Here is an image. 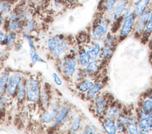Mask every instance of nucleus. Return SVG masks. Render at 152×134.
<instances>
[{
	"label": "nucleus",
	"mask_w": 152,
	"mask_h": 134,
	"mask_svg": "<svg viewBox=\"0 0 152 134\" xmlns=\"http://www.w3.org/2000/svg\"><path fill=\"white\" fill-rule=\"evenodd\" d=\"M10 4L5 1H0V15H5L9 12L10 10Z\"/></svg>",
	"instance_id": "nucleus-28"
},
{
	"label": "nucleus",
	"mask_w": 152,
	"mask_h": 134,
	"mask_svg": "<svg viewBox=\"0 0 152 134\" xmlns=\"http://www.w3.org/2000/svg\"><path fill=\"white\" fill-rule=\"evenodd\" d=\"M34 28H35V24L34 21L31 19L27 20L26 24V30L28 32H31L34 30Z\"/></svg>",
	"instance_id": "nucleus-32"
},
{
	"label": "nucleus",
	"mask_w": 152,
	"mask_h": 134,
	"mask_svg": "<svg viewBox=\"0 0 152 134\" xmlns=\"http://www.w3.org/2000/svg\"><path fill=\"white\" fill-rule=\"evenodd\" d=\"M26 93L28 99L31 102H36L39 97V83L36 79H30L26 84Z\"/></svg>",
	"instance_id": "nucleus-8"
},
{
	"label": "nucleus",
	"mask_w": 152,
	"mask_h": 134,
	"mask_svg": "<svg viewBox=\"0 0 152 134\" xmlns=\"http://www.w3.org/2000/svg\"><path fill=\"white\" fill-rule=\"evenodd\" d=\"M90 60L91 59L87 54L86 51H83L79 55L80 63L81 66L83 67L86 66L90 63Z\"/></svg>",
	"instance_id": "nucleus-27"
},
{
	"label": "nucleus",
	"mask_w": 152,
	"mask_h": 134,
	"mask_svg": "<svg viewBox=\"0 0 152 134\" xmlns=\"http://www.w3.org/2000/svg\"><path fill=\"white\" fill-rule=\"evenodd\" d=\"M103 87V84L102 83H97L94 84L88 91L87 96L88 99L93 98L102 89Z\"/></svg>",
	"instance_id": "nucleus-20"
},
{
	"label": "nucleus",
	"mask_w": 152,
	"mask_h": 134,
	"mask_svg": "<svg viewBox=\"0 0 152 134\" xmlns=\"http://www.w3.org/2000/svg\"><path fill=\"white\" fill-rule=\"evenodd\" d=\"M145 114H149L152 112V99L150 98H147L145 99L142 104V108L141 110Z\"/></svg>",
	"instance_id": "nucleus-24"
},
{
	"label": "nucleus",
	"mask_w": 152,
	"mask_h": 134,
	"mask_svg": "<svg viewBox=\"0 0 152 134\" xmlns=\"http://www.w3.org/2000/svg\"><path fill=\"white\" fill-rule=\"evenodd\" d=\"M148 44L149 47L151 49H152V32H151V35L149 37V38H148Z\"/></svg>",
	"instance_id": "nucleus-38"
},
{
	"label": "nucleus",
	"mask_w": 152,
	"mask_h": 134,
	"mask_svg": "<svg viewBox=\"0 0 152 134\" xmlns=\"http://www.w3.org/2000/svg\"><path fill=\"white\" fill-rule=\"evenodd\" d=\"M96 111L97 114L102 115L106 113L107 109V103L103 96H99L96 99Z\"/></svg>",
	"instance_id": "nucleus-13"
},
{
	"label": "nucleus",
	"mask_w": 152,
	"mask_h": 134,
	"mask_svg": "<svg viewBox=\"0 0 152 134\" xmlns=\"http://www.w3.org/2000/svg\"><path fill=\"white\" fill-rule=\"evenodd\" d=\"M137 121L140 133H147L152 130V112L145 114L141 110L138 113Z\"/></svg>",
	"instance_id": "nucleus-7"
},
{
	"label": "nucleus",
	"mask_w": 152,
	"mask_h": 134,
	"mask_svg": "<svg viewBox=\"0 0 152 134\" xmlns=\"http://www.w3.org/2000/svg\"><path fill=\"white\" fill-rule=\"evenodd\" d=\"M22 27V24L21 21H10L8 25V30L11 32H17Z\"/></svg>",
	"instance_id": "nucleus-25"
},
{
	"label": "nucleus",
	"mask_w": 152,
	"mask_h": 134,
	"mask_svg": "<svg viewBox=\"0 0 152 134\" xmlns=\"http://www.w3.org/2000/svg\"><path fill=\"white\" fill-rule=\"evenodd\" d=\"M68 109L65 106H63L61 108L59 114L56 116V119L55 122L54 126H58L64 120V119H65V117H66L68 113Z\"/></svg>",
	"instance_id": "nucleus-22"
},
{
	"label": "nucleus",
	"mask_w": 152,
	"mask_h": 134,
	"mask_svg": "<svg viewBox=\"0 0 152 134\" xmlns=\"http://www.w3.org/2000/svg\"><path fill=\"white\" fill-rule=\"evenodd\" d=\"M151 11V7L149 6L148 8L144 11L142 15L138 18L137 19L135 25L134 27L133 34L134 36L137 38H141L148 20L150 18V14Z\"/></svg>",
	"instance_id": "nucleus-6"
},
{
	"label": "nucleus",
	"mask_w": 152,
	"mask_h": 134,
	"mask_svg": "<svg viewBox=\"0 0 152 134\" xmlns=\"http://www.w3.org/2000/svg\"><path fill=\"white\" fill-rule=\"evenodd\" d=\"M101 49L102 48L100 44L98 42H96L89 47V48L87 50L86 53L91 60H95L99 55Z\"/></svg>",
	"instance_id": "nucleus-15"
},
{
	"label": "nucleus",
	"mask_w": 152,
	"mask_h": 134,
	"mask_svg": "<svg viewBox=\"0 0 152 134\" xmlns=\"http://www.w3.org/2000/svg\"><path fill=\"white\" fill-rule=\"evenodd\" d=\"M118 42H119L118 36L112 32H109L103 40V45L99 54L100 58L102 59L110 58L115 52Z\"/></svg>",
	"instance_id": "nucleus-3"
},
{
	"label": "nucleus",
	"mask_w": 152,
	"mask_h": 134,
	"mask_svg": "<svg viewBox=\"0 0 152 134\" xmlns=\"http://www.w3.org/2000/svg\"><path fill=\"white\" fill-rule=\"evenodd\" d=\"M96 128L94 126H89L83 132V133H96Z\"/></svg>",
	"instance_id": "nucleus-35"
},
{
	"label": "nucleus",
	"mask_w": 152,
	"mask_h": 134,
	"mask_svg": "<svg viewBox=\"0 0 152 134\" xmlns=\"http://www.w3.org/2000/svg\"><path fill=\"white\" fill-rule=\"evenodd\" d=\"M103 128L104 131L109 134H115L117 133V128L115 120L106 119L103 123Z\"/></svg>",
	"instance_id": "nucleus-16"
},
{
	"label": "nucleus",
	"mask_w": 152,
	"mask_h": 134,
	"mask_svg": "<svg viewBox=\"0 0 152 134\" xmlns=\"http://www.w3.org/2000/svg\"><path fill=\"white\" fill-rule=\"evenodd\" d=\"M151 1V0H137L135 2L132 7L133 12L137 19L140 18L148 7H149Z\"/></svg>",
	"instance_id": "nucleus-10"
},
{
	"label": "nucleus",
	"mask_w": 152,
	"mask_h": 134,
	"mask_svg": "<svg viewBox=\"0 0 152 134\" xmlns=\"http://www.w3.org/2000/svg\"><path fill=\"white\" fill-rule=\"evenodd\" d=\"M15 40V32H11L10 34H8L7 39L6 41V45H10L12 43H14V41Z\"/></svg>",
	"instance_id": "nucleus-33"
},
{
	"label": "nucleus",
	"mask_w": 152,
	"mask_h": 134,
	"mask_svg": "<svg viewBox=\"0 0 152 134\" xmlns=\"http://www.w3.org/2000/svg\"><path fill=\"white\" fill-rule=\"evenodd\" d=\"M25 96V87L23 84V83L21 82L19 84V86L18 87V93H17V98L19 100H23Z\"/></svg>",
	"instance_id": "nucleus-30"
},
{
	"label": "nucleus",
	"mask_w": 152,
	"mask_h": 134,
	"mask_svg": "<svg viewBox=\"0 0 152 134\" xmlns=\"http://www.w3.org/2000/svg\"><path fill=\"white\" fill-rule=\"evenodd\" d=\"M136 21L137 18L133 12V7L131 5H128L120 22L118 35L119 42L123 41L133 34Z\"/></svg>",
	"instance_id": "nucleus-1"
},
{
	"label": "nucleus",
	"mask_w": 152,
	"mask_h": 134,
	"mask_svg": "<svg viewBox=\"0 0 152 134\" xmlns=\"http://www.w3.org/2000/svg\"><path fill=\"white\" fill-rule=\"evenodd\" d=\"M150 61H151V64H152V54H151V55H150Z\"/></svg>",
	"instance_id": "nucleus-41"
},
{
	"label": "nucleus",
	"mask_w": 152,
	"mask_h": 134,
	"mask_svg": "<svg viewBox=\"0 0 152 134\" xmlns=\"http://www.w3.org/2000/svg\"><path fill=\"white\" fill-rule=\"evenodd\" d=\"M80 123H81V120L79 117H77L73 121L71 126V130L73 132L77 131L80 126Z\"/></svg>",
	"instance_id": "nucleus-31"
},
{
	"label": "nucleus",
	"mask_w": 152,
	"mask_h": 134,
	"mask_svg": "<svg viewBox=\"0 0 152 134\" xmlns=\"http://www.w3.org/2000/svg\"><path fill=\"white\" fill-rule=\"evenodd\" d=\"M7 37H8L7 33L5 31L2 30H0V43L6 41L7 39Z\"/></svg>",
	"instance_id": "nucleus-34"
},
{
	"label": "nucleus",
	"mask_w": 152,
	"mask_h": 134,
	"mask_svg": "<svg viewBox=\"0 0 152 134\" xmlns=\"http://www.w3.org/2000/svg\"><path fill=\"white\" fill-rule=\"evenodd\" d=\"M67 42L57 36H53L48 40V47L52 54L55 57L61 55L67 48Z\"/></svg>",
	"instance_id": "nucleus-5"
},
{
	"label": "nucleus",
	"mask_w": 152,
	"mask_h": 134,
	"mask_svg": "<svg viewBox=\"0 0 152 134\" xmlns=\"http://www.w3.org/2000/svg\"><path fill=\"white\" fill-rule=\"evenodd\" d=\"M24 36L26 37V38L28 42V44H29V46H30V48H35L34 47V41L33 40H32V38L28 36L27 34H24Z\"/></svg>",
	"instance_id": "nucleus-37"
},
{
	"label": "nucleus",
	"mask_w": 152,
	"mask_h": 134,
	"mask_svg": "<svg viewBox=\"0 0 152 134\" xmlns=\"http://www.w3.org/2000/svg\"><path fill=\"white\" fill-rule=\"evenodd\" d=\"M94 83L90 80H86L81 83L78 86V89L81 91H88L93 86Z\"/></svg>",
	"instance_id": "nucleus-26"
},
{
	"label": "nucleus",
	"mask_w": 152,
	"mask_h": 134,
	"mask_svg": "<svg viewBox=\"0 0 152 134\" xmlns=\"http://www.w3.org/2000/svg\"><path fill=\"white\" fill-rule=\"evenodd\" d=\"M126 130L131 134L140 133V130L138 126V121L135 116L133 115L128 116V122L126 125Z\"/></svg>",
	"instance_id": "nucleus-12"
},
{
	"label": "nucleus",
	"mask_w": 152,
	"mask_h": 134,
	"mask_svg": "<svg viewBox=\"0 0 152 134\" xmlns=\"http://www.w3.org/2000/svg\"><path fill=\"white\" fill-rule=\"evenodd\" d=\"M66 1L68 2H75L78 1V0H66Z\"/></svg>",
	"instance_id": "nucleus-40"
},
{
	"label": "nucleus",
	"mask_w": 152,
	"mask_h": 134,
	"mask_svg": "<svg viewBox=\"0 0 152 134\" xmlns=\"http://www.w3.org/2000/svg\"><path fill=\"white\" fill-rule=\"evenodd\" d=\"M118 1V0H102L100 6L103 14L106 15L111 12Z\"/></svg>",
	"instance_id": "nucleus-14"
},
{
	"label": "nucleus",
	"mask_w": 152,
	"mask_h": 134,
	"mask_svg": "<svg viewBox=\"0 0 152 134\" xmlns=\"http://www.w3.org/2000/svg\"><path fill=\"white\" fill-rule=\"evenodd\" d=\"M8 73L7 72L4 73L0 77V95L4 93L8 80Z\"/></svg>",
	"instance_id": "nucleus-23"
},
{
	"label": "nucleus",
	"mask_w": 152,
	"mask_h": 134,
	"mask_svg": "<svg viewBox=\"0 0 152 134\" xmlns=\"http://www.w3.org/2000/svg\"><path fill=\"white\" fill-rule=\"evenodd\" d=\"M99 69V61L95 59L92 60L91 61H90V63L86 66V70L87 73L88 74H94L96 73Z\"/></svg>",
	"instance_id": "nucleus-21"
},
{
	"label": "nucleus",
	"mask_w": 152,
	"mask_h": 134,
	"mask_svg": "<svg viewBox=\"0 0 152 134\" xmlns=\"http://www.w3.org/2000/svg\"><path fill=\"white\" fill-rule=\"evenodd\" d=\"M120 114V108L116 106H113L107 108L106 112V118L115 120Z\"/></svg>",
	"instance_id": "nucleus-18"
},
{
	"label": "nucleus",
	"mask_w": 152,
	"mask_h": 134,
	"mask_svg": "<svg viewBox=\"0 0 152 134\" xmlns=\"http://www.w3.org/2000/svg\"><path fill=\"white\" fill-rule=\"evenodd\" d=\"M76 64V61L74 59H65L62 64V71L64 73L68 76H72L75 72Z\"/></svg>",
	"instance_id": "nucleus-11"
},
{
	"label": "nucleus",
	"mask_w": 152,
	"mask_h": 134,
	"mask_svg": "<svg viewBox=\"0 0 152 134\" xmlns=\"http://www.w3.org/2000/svg\"><path fill=\"white\" fill-rule=\"evenodd\" d=\"M111 23L104 14L98 17L93 23L91 36L96 41H103L109 33Z\"/></svg>",
	"instance_id": "nucleus-2"
},
{
	"label": "nucleus",
	"mask_w": 152,
	"mask_h": 134,
	"mask_svg": "<svg viewBox=\"0 0 152 134\" xmlns=\"http://www.w3.org/2000/svg\"><path fill=\"white\" fill-rule=\"evenodd\" d=\"M2 22H3V18H2V17L0 15V27H1V25H2Z\"/></svg>",
	"instance_id": "nucleus-39"
},
{
	"label": "nucleus",
	"mask_w": 152,
	"mask_h": 134,
	"mask_svg": "<svg viewBox=\"0 0 152 134\" xmlns=\"http://www.w3.org/2000/svg\"><path fill=\"white\" fill-rule=\"evenodd\" d=\"M30 57L31 59V61L33 63H36L37 61H41V62H43L45 63V61H43V60H42L37 54L35 48H30Z\"/></svg>",
	"instance_id": "nucleus-29"
},
{
	"label": "nucleus",
	"mask_w": 152,
	"mask_h": 134,
	"mask_svg": "<svg viewBox=\"0 0 152 134\" xmlns=\"http://www.w3.org/2000/svg\"><path fill=\"white\" fill-rule=\"evenodd\" d=\"M128 5V0H118L112 12L106 15L111 25L115 24L118 21L121 22Z\"/></svg>",
	"instance_id": "nucleus-4"
},
{
	"label": "nucleus",
	"mask_w": 152,
	"mask_h": 134,
	"mask_svg": "<svg viewBox=\"0 0 152 134\" xmlns=\"http://www.w3.org/2000/svg\"><path fill=\"white\" fill-rule=\"evenodd\" d=\"M52 77L53 79V80L55 81V83L57 84V85H61L62 84V81L61 80V79L59 78V77L58 76V74L55 73H53L52 74Z\"/></svg>",
	"instance_id": "nucleus-36"
},
{
	"label": "nucleus",
	"mask_w": 152,
	"mask_h": 134,
	"mask_svg": "<svg viewBox=\"0 0 152 134\" xmlns=\"http://www.w3.org/2000/svg\"><path fill=\"white\" fill-rule=\"evenodd\" d=\"M20 82L21 75L19 73H13L12 74H11L8 77L7 86L8 93L11 95L14 94Z\"/></svg>",
	"instance_id": "nucleus-9"
},
{
	"label": "nucleus",
	"mask_w": 152,
	"mask_h": 134,
	"mask_svg": "<svg viewBox=\"0 0 152 134\" xmlns=\"http://www.w3.org/2000/svg\"><path fill=\"white\" fill-rule=\"evenodd\" d=\"M151 32H152V7H151V11L150 18H149L148 22L147 23V25L145 26L144 32L140 38L142 42L146 43L147 41V43H148L149 37L151 35Z\"/></svg>",
	"instance_id": "nucleus-17"
},
{
	"label": "nucleus",
	"mask_w": 152,
	"mask_h": 134,
	"mask_svg": "<svg viewBox=\"0 0 152 134\" xmlns=\"http://www.w3.org/2000/svg\"><path fill=\"white\" fill-rule=\"evenodd\" d=\"M58 114V107H53L49 111L45 113L42 116V121L45 123H49L57 116Z\"/></svg>",
	"instance_id": "nucleus-19"
}]
</instances>
